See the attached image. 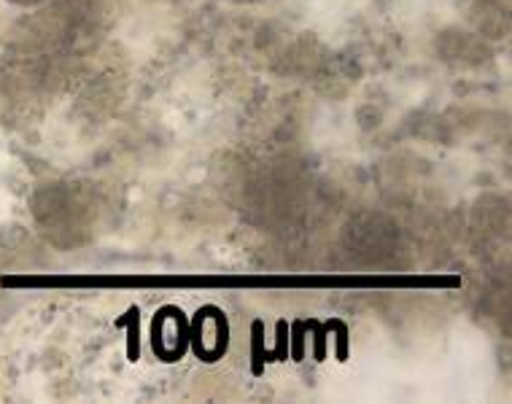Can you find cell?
Returning <instances> with one entry per match:
<instances>
[{"label": "cell", "instance_id": "1", "mask_svg": "<svg viewBox=\"0 0 512 404\" xmlns=\"http://www.w3.org/2000/svg\"><path fill=\"white\" fill-rule=\"evenodd\" d=\"M19 3H27V0H19Z\"/></svg>", "mask_w": 512, "mask_h": 404}]
</instances>
